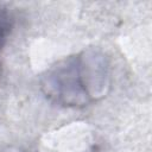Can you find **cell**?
<instances>
[{"instance_id": "3", "label": "cell", "mask_w": 152, "mask_h": 152, "mask_svg": "<svg viewBox=\"0 0 152 152\" xmlns=\"http://www.w3.org/2000/svg\"><path fill=\"white\" fill-rule=\"evenodd\" d=\"M6 39V37H4V36H0V46L4 44V40Z\"/></svg>"}, {"instance_id": "2", "label": "cell", "mask_w": 152, "mask_h": 152, "mask_svg": "<svg viewBox=\"0 0 152 152\" xmlns=\"http://www.w3.org/2000/svg\"><path fill=\"white\" fill-rule=\"evenodd\" d=\"M1 152H21V151L15 150V148H7V150H4V151H1Z\"/></svg>"}, {"instance_id": "1", "label": "cell", "mask_w": 152, "mask_h": 152, "mask_svg": "<svg viewBox=\"0 0 152 152\" xmlns=\"http://www.w3.org/2000/svg\"><path fill=\"white\" fill-rule=\"evenodd\" d=\"M110 87V65L104 53L87 50L65 57L42 77L45 96L61 106L83 107L106 96Z\"/></svg>"}]
</instances>
